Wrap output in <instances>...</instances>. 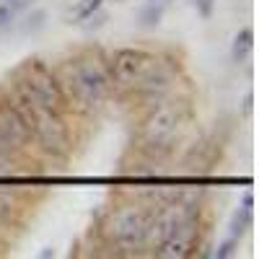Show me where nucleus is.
I'll return each instance as SVG.
<instances>
[{
    "label": "nucleus",
    "mask_w": 259,
    "mask_h": 259,
    "mask_svg": "<svg viewBox=\"0 0 259 259\" xmlns=\"http://www.w3.org/2000/svg\"><path fill=\"white\" fill-rule=\"evenodd\" d=\"M109 73L106 68L91 55L73 57L65 65L62 75V89L68 94V101H75L83 112H94L104 104L106 94H109Z\"/></svg>",
    "instance_id": "obj_1"
},
{
    "label": "nucleus",
    "mask_w": 259,
    "mask_h": 259,
    "mask_svg": "<svg viewBox=\"0 0 259 259\" xmlns=\"http://www.w3.org/2000/svg\"><path fill=\"white\" fill-rule=\"evenodd\" d=\"M184 124V109L179 104H158L153 106L143 124H140V140H143V150L150 161H156L161 156H166L171 150V143L179 135V130Z\"/></svg>",
    "instance_id": "obj_2"
},
{
    "label": "nucleus",
    "mask_w": 259,
    "mask_h": 259,
    "mask_svg": "<svg viewBox=\"0 0 259 259\" xmlns=\"http://www.w3.org/2000/svg\"><path fill=\"white\" fill-rule=\"evenodd\" d=\"M150 207L143 205H124L112 212V218L106 221L104 233L106 241L119 246V249H138L148 244V233H150V221H153Z\"/></svg>",
    "instance_id": "obj_3"
},
{
    "label": "nucleus",
    "mask_w": 259,
    "mask_h": 259,
    "mask_svg": "<svg viewBox=\"0 0 259 259\" xmlns=\"http://www.w3.org/2000/svg\"><path fill=\"white\" fill-rule=\"evenodd\" d=\"M16 75L24 80V85L31 91V96L36 99V104L41 106V109L62 114L70 106L68 94H65V89H62V80L39 57H29L24 65H21V70Z\"/></svg>",
    "instance_id": "obj_4"
},
{
    "label": "nucleus",
    "mask_w": 259,
    "mask_h": 259,
    "mask_svg": "<svg viewBox=\"0 0 259 259\" xmlns=\"http://www.w3.org/2000/svg\"><path fill=\"white\" fill-rule=\"evenodd\" d=\"M31 138L36 140L41 153L52 158H65L70 150V130L60 112H50V109L41 112L31 127Z\"/></svg>",
    "instance_id": "obj_5"
},
{
    "label": "nucleus",
    "mask_w": 259,
    "mask_h": 259,
    "mask_svg": "<svg viewBox=\"0 0 259 259\" xmlns=\"http://www.w3.org/2000/svg\"><path fill=\"white\" fill-rule=\"evenodd\" d=\"M153 62V55L145 52V50H138V47H122L117 50L112 57H109V80L119 89H133V85L143 78V73L150 68Z\"/></svg>",
    "instance_id": "obj_6"
},
{
    "label": "nucleus",
    "mask_w": 259,
    "mask_h": 259,
    "mask_svg": "<svg viewBox=\"0 0 259 259\" xmlns=\"http://www.w3.org/2000/svg\"><path fill=\"white\" fill-rule=\"evenodd\" d=\"M133 89L138 91V96L145 101V104H161L171 89H174V68L166 62H150V68L143 73V78L133 85Z\"/></svg>",
    "instance_id": "obj_7"
},
{
    "label": "nucleus",
    "mask_w": 259,
    "mask_h": 259,
    "mask_svg": "<svg viewBox=\"0 0 259 259\" xmlns=\"http://www.w3.org/2000/svg\"><path fill=\"white\" fill-rule=\"evenodd\" d=\"M197 244H200V228L197 226H184V228L171 233L168 239L158 241L153 246V254L158 259H184V256L194 254Z\"/></svg>",
    "instance_id": "obj_8"
},
{
    "label": "nucleus",
    "mask_w": 259,
    "mask_h": 259,
    "mask_svg": "<svg viewBox=\"0 0 259 259\" xmlns=\"http://www.w3.org/2000/svg\"><path fill=\"white\" fill-rule=\"evenodd\" d=\"M0 133H3L16 148H26L31 143V127L18 114L8 96H0Z\"/></svg>",
    "instance_id": "obj_9"
},
{
    "label": "nucleus",
    "mask_w": 259,
    "mask_h": 259,
    "mask_svg": "<svg viewBox=\"0 0 259 259\" xmlns=\"http://www.w3.org/2000/svg\"><path fill=\"white\" fill-rule=\"evenodd\" d=\"M212 161H215V143H194V148L184 158V166L192 174H205V171H210Z\"/></svg>",
    "instance_id": "obj_10"
},
{
    "label": "nucleus",
    "mask_w": 259,
    "mask_h": 259,
    "mask_svg": "<svg viewBox=\"0 0 259 259\" xmlns=\"http://www.w3.org/2000/svg\"><path fill=\"white\" fill-rule=\"evenodd\" d=\"M251 52H254V29L241 26L239 31H236L233 41H231V57L236 62H244V60H249Z\"/></svg>",
    "instance_id": "obj_11"
},
{
    "label": "nucleus",
    "mask_w": 259,
    "mask_h": 259,
    "mask_svg": "<svg viewBox=\"0 0 259 259\" xmlns=\"http://www.w3.org/2000/svg\"><path fill=\"white\" fill-rule=\"evenodd\" d=\"M163 13H166L163 0H148V3L138 11V24L143 29H158L161 21H163Z\"/></svg>",
    "instance_id": "obj_12"
},
{
    "label": "nucleus",
    "mask_w": 259,
    "mask_h": 259,
    "mask_svg": "<svg viewBox=\"0 0 259 259\" xmlns=\"http://www.w3.org/2000/svg\"><path fill=\"white\" fill-rule=\"evenodd\" d=\"M254 226V210H246V207H239L233 210L231 215V223H228V233L233 239H241L244 233H249V228Z\"/></svg>",
    "instance_id": "obj_13"
},
{
    "label": "nucleus",
    "mask_w": 259,
    "mask_h": 259,
    "mask_svg": "<svg viewBox=\"0 0 259 259\" xmlns=\"http://www.w3.org/2000/svg\"><path fill=\"white\" fill-rule=\"evenodd\" d=\"M45 26H47V11H45V8H34V11L26 13L24 21L18 24V31L24 34V36H34V34H39Z\"/></svg>",
    "instance_id": "obj_14"
},
{
    "label": "nucleus",
    "mask_w": 259,
    "mask_h": 259,
    "mask_svg": "<svg viewBox=\"0 0 259 259\" xmlns=\"http://www.w3.org/2000/svg\"><path fill=\"white\" fill-rule=\"evenodd\" d=\"M99 8H104V0H78L73 6V13H70V24H83L89 16H94Z\"/></svg>",
    "instance_id": "obj_15"
},
{
    "label": "nucleus",
    "mask_w": 259,
    "mask_h": 259,
    "mask_svg": "<svg viewBox=\"0 0 259 259\" xmlns=\"http://www.w3.org/2000/svg\"><path fill=\"white\" fill-rule=\"evenodd\" d=\"M239 254V239H233V236H228L226 241H221L218 246H215V251L210 254L212 259H231Z\"/></svg>",
    "instance_id": "obj_16"
},
{
    "label": "nucleus",
    "mask_w": 259,
    "mask_h": 259,
    "mask_svg": "<svg viewBox=\"0 0 259 259\" xmlns=\"http://www.w3.org/2000/svg\"><path fill=\"white\" fill-rule=\"evenodd\" d=\"M106 21H109V13H106L104 8H99L94 16H89V18L83 21V26H85V31H96V29L106 26Z\"/></svg>",
    "instance_id": "obj_17"
},
{
    "label": "nucleus",
    "mask_w": 259,
    "mask_h": 259,
    "mask_svg": "<svg viewBox=\"0 0 259 259\" xmlns=\"http://www.w3.org/2000/svg\"><path fill=\"white\" fill-rule=\"evenodd\" d=\"M13 24H16V11L8 3H0V34L13 29Z\"/></svg>",
    "instance_id": "obj_18"
},
{
    "label": "nucleus",
    "mask_w": 259,
    "mask_h": 259,
    "mask_svg": "<svg viewBox=\"0 0 259 259\" xmlns=\"http://www.w3.org/2000/svg\"><path fill=\"white\" fill-rule=\"evenodd\" d=\"M13 212H16V202L6 194H0V221H11Z\"/></svg>",
    "instance_id": "obj_19"
},
{
    "label": "nucleus",
    "mask_w": 259,
    "mask_h": 259,
    "mask_svg": "<svg viewBox=\"0 0 259 259\" xmlns=\"http://www.w3.org/2000/svg\"><path fill=\"white\" fill-rule=\"evenodd\" d=\"M192 3H194V8H197V13L202 18H210L212 11H215V0H192Z\"/></svg>",
    "instance_id": "obj_20"
},
{
    "label": "nucleus",
    "mask_w": 259,
    "mask_h": 259,
    "mask_svg": "<svg viewBox=\"0 0 259 259\" xmlns=\"http://www.w3.org/2000/svg\"><path fill=\"white\" fill-rule=\"evenodd\" d=\"M251 112H254V91L244 96V117H251Z\"/></svg>",
    "instance_id": "obj_21"
},
{
    "label": "nucleus",
    "mask_w": 259,
    "mask_h": 259,
    "mask_svg": "<svg viewBox=\"0 0 259 259\" xmlns=\"http://www.w3.org/2000/svg\"><path fill=\"white\" fill-rule=\"evenodd\" d=\"M241 207L254 210V192H251V189H246V192L241 194Z\"/></svg>",
    "instance_id": "obj_22"
},
{
    "label": "nucleus",
    "mask_w": 259,
    "mask_h": 259,
    "mask_svg": "<svg viewBox=\"0 0 259 259\" xmlns=\"http://www.w3.org/2000/svg\"><path fill=\"white\" fill-rule=\"evenodd\" d=\"M6 3L18 13V11H24V8H29V0H6Z\"/></svg>",
    "instance_id": "obj_23"
},
{
    "label": "nucleus",
    "mask_w": 259,
    "mask_h": 259,
    "mask_svg": "<svg viewBox=\"0 0 259 259\" xmlns=\"http://www.w3.org/2000/svg\"><path fill=\"white\" fill-rule=\"evenodd\" d=\"M50 256H55V249H45V251H39V259H50Z\"/></svg>",
    "instance_id": "obj_24"
},
{
    "label": "nucleus",
    "mask_w": 259,
    "mask_h": 259,
    "mask_svg": "<svg viewBox=\"0 0 259 259\" xmlns=\"http://www.w3.org/2000/svg\"><path fill=\"white\" fill-rule=\"evenodd\" d=\"M114 3H124V0H114Z\"/></svg>",
    "instance_id": "obj_25"
}]
</instances>
